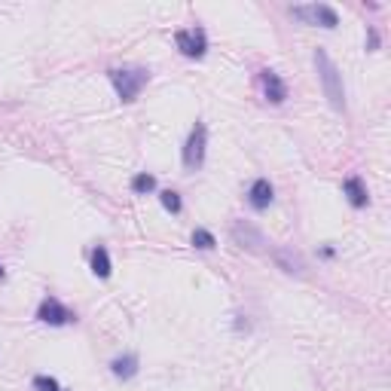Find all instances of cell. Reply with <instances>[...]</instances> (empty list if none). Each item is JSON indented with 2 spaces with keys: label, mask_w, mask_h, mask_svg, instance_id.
I'll use <instances>...</instances> for the list:
<instances>
[{
  "label": "cell",
  "mask_w": 391,
  "mask_h": 391,
  "mask_svg": "<svg viewBox=\"0 0 391 391\" xmlns=\"http://www.w3.org/2000/svg\"><path fill=\"white\" fill-rule=\"evenodd\" d=\"M315 68H318V80H321V89H324V98L331 101V107L346 113V86H343V74L339 68L333 65V58L327 55V49L318 46L315 49Z\"/></svg>",
  "instance_id": "cell-1"
},
{
  "label": "cell",
  "mask_w": 391,
  "mask_h": 391,
  "mask_svg": "<svg viewBox=\"0 0 391 391\" xmlns=\"http://www.w3.org/2000/svg\"><path fill=\"white\" fill-rule=\"evenodd\" d=\"M107 77H110L113 89H117L119 101L132 105V101L141 95V89L147 86L150 70H147V68H113V70H107Z\"/></svg>",
  "instance_id": "cell-2"
},
{
  "label": "cell",
  "mask_w": 391,
  "mask_h": 391,
  "mask_svg": "<svg viewBox=\"0 0 391 391\" xmlns=\"http://www.w3.org/2000/svg\"><path fill=\"white\" fill-rule=\"evenodd\" d=\"M205 147H208V129H205V122H196L187 144H183V168L199 171L205 162Z\"/></svg>",
  "instance_id": "cell-3"
},
{
  "label": "cell",
  "mask_w": 391,
  "mask_h": 391,
  "mask_svg": "<svg viewBox=\"0 0 391 391\" xmlns=\"http://www.w3.org/2000/svg\"><path fill=\"white\" fill-rule=\"evenodd\" d=\"M230 235H232V242L239 245V248H245V251H251V254H263L266 251V235L257 230L254 223H248V220H235L232 226H230Z\"/></svg>",
  "instance_id": "cell-4"
},
{
  "label": "cell",
  "mask_w": 391,
  "mask_h": 391,
  "mask_svg": "<svg viewBox=\"0 0 391 391\" xmlns=\"http://www.w3.org/2000/svg\"><path fill=\"white\" fill-rule=\"evenodd\" d=\"M291 16L300 18L303 25H321V28H336L339 16L333 6L327 4H312V6H291Z\"/></svg>",
  "instance_id": "cell-5"
},
{
  "label": "cell",
  "mask_w": 391,
  "mask_h": 391,
  "mask_svg": "<svg viewBox=\"0 0 391 391\" xmlns=\"http://www.w3.org/2000/svg\"><path fill=\"white\" fill-rule=\"evenodd\" d=\"M174 46L181 49V55L187 58H202L208 53V34L202 28H183L174 34Z\"/></svg>",
  "instance_id": "cell-6"
},
{
  "label": "cell",
  "mask_w": 391,
  "mask_h": 391,
  "mask_svg": "<svg viewBox=\"0 0 391 391\" xmlns=\"http://www.w3.org/2000/svg\"><path fill=\"white\" fill-rule=\"evenodd\" d=\"M37 318H40L43 324H53V327H65V324H70V321H77V315L70 312L68 306H61L55 296H46V300L40 303Z\"/></svg>",
  "instance_id": "cell-7"
},
{
  "label": "cell",
  "mask_w": 391,
  "mask_h": 391,
  "mask_svg": "<svg viewBox=\"0 0 391 391\" xmlns=\"http://www.w3.org/2000/svg\"><path fill=\"white\" fill-rule=\"evenodd\" d=\"M260 83H263V95L269 105H284V98H287V83L275 74V70L269 68H263L260 70Z\"/></svg>",
  "instance_id": "cell-8"
},
{
  "label": "cell",
  "mask_w": 391,
  "mask_h": 391,
  "mask_svg": "<svg viewBox=\"0 0 391 391\" xmlns=\"http://www.w3.org/2000/svg\"><path fill=\"white\" fill-rule=\"evenodd\" d=\"M275 199V190H272V183L266 181V178H257L251 183V190H248V202H251V208L254 211H266L272 205Z\"/></svg>",
  "instance_id": "cell-9"
},
{
  "label": "cell",
  "mask_w": 391,
  "mask_h": 391,
  "mask_svg": "<svg viewBox=\"0 0 391 391\" xmlns=\"http://www.w3.org/2000/svg\"><path fill=\"white\" fill-rule=\"evenodd\" d=\"M272 260L279 263V269L291 272V275H303L306 272V263L300 254H294L291 248H272Z\"/></svg>",
  "instance_id": "cell-10"
},
{
  "label": "cell",
  "mask_w": 391,
  "mask_h": 391,
  "mask_svg": "<svg viewBox=\"0 0 391 391\" xmlns=\"http://www.w3.org/2000/svg\"><path fill=\"white\" fill-rule=\"evenodd\" d=\"M343 193L348 196V202H352V208H367L370 196H367V187L361 178H346L343 181Z\"/></svg>",
  "instance_id": "cell-11"
},
{
  "label": "cell",
  "mask_w": 391,
  "mask_h": 391,
  "mask_svg": "<svg viewBox=\"0 0 391 391\" xmlns=\"http://www.w3.org/2000/svg\"><path fill=\"white\" fill-rule=\"evenodd\" d=\"M110 373L117 379H132L138 373V355H122V358H113L110 361Z\"/></svg>",
  "instance_id": "cell-12"
},
{
  "label": "cell",
  "mask_w": 391,
  "mask_h": 391,
  "mask_svg": "<svg viewBox=\"0 0 391 391\" xmlns=\"http://www.w3.org/2000/svg\"><path fill=\"white\" fill-rule=\"evenodd\" d=\"M92 272L98 275V279H110L113 266H110V254L105 245H98V248H92Z\"/></svg>",
  "instance_id": "cell-13"
},
{
  "label": "cell",
  "mask_w": 391,
  "mask_h": 391,
  "mask_svg": "<svg viewBox=\"0 0 391 391\" xmlns=\"http://www.w3.org/2000/svg\"><path fill=\"white\" fill-rule=\"evenodd\" d=\"M153 190H156V178H153V174L141 171V174H135V178H132V193L147 196V193H153Z\"/></svg>",
  "instance_id": "cell-14"
},
{
  "label": "cell",
  "mask_w": 391,
  "mask_h": 391,
  "mask_svg": "<svg viewBox=\"0 0 391 391\" xmlns=\"http://www.w3.org/2000/svg\"><path fill=\"white\" fill-rule=\"evenodd\" d=\"M196 248L199 251H211L214 245H218V239H214V232H208V230H193V239H190Z\"/></svg>",
  "instance_id": "cell-15"
},
{
  "label": "cell",
  "mask_w": 391,
  "mask_h": 391,
  "mask_svg": "<svg viewBox=\"0 0 391 391\" xmlns=\"http://www.w3.org/2000/svg\"><path fill=\"white\" fill-rule=\"evenodd\" d=\"M159 202H162V208L171 211V214H181V208H183L181 196L174 193V190H162V193H159Z\"/></svg>",
  "instance_id": "cell-16"
},
{
  "label": "cell",
  "mask_w": 391,
  "mask_h": 391,
  "mask_svg": "<svg viewBox=\"0 0 391 391\" xmlns=\"http://www.w3.org/2000/svg\"><path fill=\"white\" fill-rule=\"evenodd\" d=\"M31 385H34V391H61V385L53 376H34V382Z\"/></svg>",
  "instance_id": "cell-17"
},
{
  "label": "cell",
  "mask_w": 391,
  "mask_h": 391,
  "mask_svg": "<svg viewBox=\"0 0 391 391\" xmlns=\"http://www.w3.org/2000/svg\"><path fill=\"white\" fill-rule=\"evenodd\" d=\"M379 49V34L376 28H367V53H376Z\"/></svg>",
  "instance_id": "cell-18"
},
{
  "label": "cell",
  "mask_w": 391,
  "mask_h": 391,
  "mask_svg": "<svg viewBox=\"0 0 391 391\" xmlns=\"http://www.w3.org/2000/svg\"><path fill=\"white\" fill-rule=\"evenodd\" d=\"M4 275H6V272H4V269H0V279H4Z\"/></svg>",
  "instance_id": "cell-19"
},
{
  "label": "cell",
  "mask_w": 391,
  "mask_h": 391,
  "mask_svg": "<svg viewBox=\"0 0 391 391\" xmlns=\"http://www.w3.org/2000/svg\"><path fill=\"white\" fill-rule=\"evenodd\" d=\"M61 391H65V388H61Z\"/></svg>",
  "instance_id": "cell-20"
}]
</instances>
